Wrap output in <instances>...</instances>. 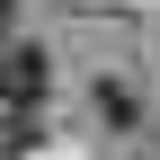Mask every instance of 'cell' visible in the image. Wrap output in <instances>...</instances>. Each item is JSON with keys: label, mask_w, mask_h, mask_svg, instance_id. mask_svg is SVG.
<instances>
[{"label": "cell", "mask_w": 160, "mask_h": 160, "mask_svg": "<svg viewBox=\"0 0 160 160\" xmlns=\"http://www.w3.org/2000/svg\"><path fill=\"white\" fill-rule=\"evenodd\" d=\"M45 53L36 45H18V36H0V107H36V98H45Z\"/></svg>", "instance_id": "6da1fadb"}, {"label": "cell", "mask_w": 160, "mask_h": 160, "mask_svg": "<svg viewBox=\"0 0 160 160\" xmlns=\"http://www.w3.org/2000/svg\"><path fill=\"white\" fill-rule=\"evenodd\" d=\"M98 107H107V125H133V116H142V107H133V89H125V80H107V89H98Z\"/></svg>", "instance_id": "7a4b0ae2"}, {"label": "cell", "mask_w": 160, "mask_h": 160, "mask_svg": "<svg viewBox=\"0 0 160 160\" xmlns=\"http://www.w3.org/2000/svg\"><path fill=\"white\" fill-rule=\"evenodd\" d=\"M18 151H27V133H18V125H0V160H18Z\"/></svg>", "instance_id": "3957f363"}, {"label": "cell", "mask_w": 160, "mask_h": 160, "mask_svg": "<svg viewBox=\"0 0 160 160\" xmlns=\"http://www.w3.org/2000/svg\"><path fill=\"white\" fill-rule=\"evenodd\" d=\"M9 27H18V0H0V36H9Z\"/></svg>", "instance_id": "277c9868"}]
</instances>
